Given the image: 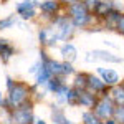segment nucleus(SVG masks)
<instances>
[{
  "mask_svg": "<svg viewBox=\"0 0 124 124\" xmlns=\"http://www.w3.org/2000/svg\"><path fill=\"white\" fill-rule=\"evenodd\" d=\"M70 13H71V18H73V23L76 27H85L86 23L89 22V13H88V8H86L85 3L78 2L75 5L70 7Z\"/></svg>",
  "mask_w": 124,
  "mask_h": 124,
  "instance_id": "obj_1",
  "label": "nucleus"
},
{
  "mask_svg": "<svg viewBox=\"0 0 124 124\" xmlns=\"http://www.w3.org/2000/svg\"><path fill=\"white\" fill-rule=\"evenodd\" d=\"M71 27H73V25H71V22H70L66 17H60L51 28H53V31H55V35H56L58 40H66L68 37L71 35V31H73Z\"/></svg>",
  "mask_w": 124,
  "mask_h": 124,
  "instance_id": "obj_2",
  "label": "nucleus"
},
{
  "mask_svg": "<svg viewBox=\"0 0 124 124\" xmlns=\"http://www.w3.org/2000/svg\"><path fill=\"white\" fill-rule=\"evenodd\" d=\"M27 99V88L22 83H15L13 88L10 89V104L12 106H20L22 103H25Z\"/></svg>",
  "mask_w": 124,
  "mask_h": 124,
  "instance_id": "obj_3",
  "label": "nucleus"
},
{
  "mask_svg": "<svg viewBox=\"0 0 124 124\" xmlns=\"http://www.w3.org/2000/svg\"><path fill=\"white\" fill-rule=\"evenodd\" d=\"M88 61H94V60H101V61H109V63H119L123 61L119 56H114L111 51H106V50H94V51H89L88 56H86Z\"/></svg>",
  "mask_w": 124,
  "mask_h": 124,
  "instance_id": "obj_4",
  "label": "nucleus"
},
{
  "mask_svg": "<svg viewBox=\"0 0 124 124\" xmlns=\"http://www.w3.org/2000/svg\"><path fill=\"white\" fill-rule=\"evenodd\" d=\"M13 119H15V123H18V124H30L33 121L31 108H27V104H23L22 108H18L13 113Z\"/></svg>",
  "mask_w": 124,
  "mask_h": 124,
  "instance_id": "obj_5",
  "label": "nucleus"
},
{
  "mask_svg": "<svg viewBox=\"0 0 124 124\" xmlns=\"http://www.w3.org/2000/svg\"><path fill=\"white\" fill-rule=\"evenodd\" d=\"M114 111L116 109H113V103H111L108 98L101 99V101L98 103V106H96V114L101 116V117H104V119H108L109 116H113Z\"/></svg>",
  "mask_w": 124,
  "mask_h": 124,
  "instance_id": "obj_6",
  "label": "nucleus"
},
{
  "mask_svg": "<svg viewBox=\"0 0 124 124\" xmlns=\"http://www.w3.org/2000/svg\"><path fill=\"white\" fill-rule=\"evenodd\" d=\"M98 73L103 76V81L106 85H116L119 83V75L114 70H104V68H98Z\"/></svg>",
  "mask_w": 124,
  "mask_h": 124,
  "instance_id": "obj_7",
  "label": "nucleus"
},
{
  "mask_svg": "<svg viewBox=\"0 0 124 124\" xmlns=\"http://www.w3.org/2000/svg\"><path fill=\"white\" fill-rule=\"evenodd\" d=\"M61 55H63L65 60H66V63H71V61L76 60L78 50H76V46H75L73 43H66V45L61 46Z\"/></svg>",
  "mask_w": 124,
  "mask_h": 124,
  "instance_id": "obj_8",
  "label": "nucleus"
},
{
  "mask_svg": "<svg viewBox=\"0 0 124 124\" xmlns=\"http://www.w3.org/2000/svg\"><path fill=\"white\" fill-rule=\"evenodd\" d=\"M78 103H81L83 106L89 108V106H93V104L96 103L94 94H91V93H86V91H81V89H78Z\"/></svg>",
  "mask_w": 124,
  "mask_h": 124,
  "instance_id": "obj_9",
  "label": "nucleus"
},
{
  "mask_svg": "<svg viewBox=\"0 0 124 124\" xmlns=\"http://www.w3.org/2000/svg\"><path fill=\"white\" fill-rule=\"evenodd\" d=\"M104 81H101V79H98L94 76H88V86L91 88V89H94V91H104Z\"/></svg>",
  "mask_w": 124,
  "mask_h": 124,
  "instance_id": "obj_10",
  "label": "nucleus"
},
{
  "mask_svg": "<svg viewBox=\"0 0 124 124\" xmlns=\"http://www.w3.org/2000/svg\"><path fill=\"white\" fill-rule=\"evenodd\" d=\"M40 7H41V10H43L45 13H55L56 8H58V3L55 0H45V2L40 3Z\"/></svg>",
  "mask_w": 124,
  "mask_h": 124,
  "instance_id": "obj_11",
  "label": "nucleus"
},
{
  "mask_svg": "<svg viewBox=\"0 0 124 124\" xmlns=\"http://www.w3.org/2000/svg\"><path fill=\"white\" fill-rule=\"evenodd\" d=\"M111 7H113V5H111V2H101L94 12L98 13V15H99V17H103V15H108V13H111Z\"/></svg>",
  "mask_w": 124,
  "mask_h": 124,
  "instance_id": "obj_12",
  "label": "nucleus"
},
{
  "mask_svg": "<svg viewBox=\"0 0 124 124\" xmlns=\"http://www.w3.org/2000/svg\"><path fill=\"white\" fill-rule=\"evenodd\" d=\"M51 116H53V123H55V124H71V123L66 119L65 113H61V111H58V109H55Z\"/></svg>",
  "mask_w": 124,
  "mask_h": 124,
  "instance_id": "obj_13",
  "label": "nucleus"
},
{
  "mask_svg": "<svg viewBox=\"0 0 124 124\" xmlns=\"http://www.w3.org/2000/svg\"><path fill=\"white\" fill-rule=\"evenodd\" d=\"M113 99L119 106H124V88H114L113 89Z\"/></svg>",
  "mask_w": 124,
  "mask_h": 124,
  "instance_id": "obj_14",
  "label": "nucleus"
},
{
  "mask_svg": "<svg viewBox=\"0 0 124 124\" xmlns=\"http://www.w3.org/2000/svg\"><path fill=\"white\" fill-rule=\"evenodd\" d=\"M83 124H101V121H98L93 113H85L83 114Z\"/></svg>",
  "mask_w": 124,
  "mask_h": 124,
  "instance_id": "obj_15",
  "label": "nucleus"
},
{
  "mask_svg": "<svg viewBox=\"0 0 124 124\" xmlns=\"http://www.w3.org/2000/svg\"><path fill=\"white\" fill-rule=\"evenodd\" d=\"M15 22H17L15 15H10V17H7V18L0 20V30H2V28H10V27H12Z\"/></svg>",
  "mask_w": 124,
  "mask_h": 124,
  "instance_id": "obj_16",
  "label": "nucleus"
},
{
  "mask_svg": "<svg viewBox=\"0 0 124 124\" xmlns=\"http://www.w3.org/2000/svg\"><path fill=\"white\" fill-rule=\"evenodd\" d=\"M75 85H76V89H79V86H81V88H86V86H88V76H86V75H79V76L76 78V83H75Z\"/></svg>",
  "mask_w": 124,
  "mask_h": 124,
  "instance_id": "obj_17",
  "label": "nucleus"
},
{
  "mask_svg": "<svg viewBox=\"0 0 124 124\" xmlns=\"http://www.w3.org/2000/svg\"><path fill=\"white\" fill-rule=\"evenodd\" d=\"M114 116H116V121H117V123L124 124V106H119V108L116 109Z\"/></svg>",
  "mask_w": 124,
  "mask_h": 124,
  "instance_id": "obj_18",
  "label": "nucleus"
},
{
  "mask_svg": "<svg viewBox=\"0 0 124 124\" xmlns=\"http://www.w3.org/2000/svg\"><path fill=\"white\" fill-rule=\"evenodd\" d=\"M83 3L86 5V8H93V10H96V8H98V5H99L101 2H99V0H86V2H83Z\"/></svg>",
  "mask_w": 124,
  "mask_h": 124,
  "instance_id": "obj_19",
  "label": "nucleus"
},
{
  "mask_svg": "<svg viewBox=\"0 0 124 124\" xmlns=\"http://www.w3.org/2000/svg\"><path fill=\"white\" fill-rule=\"evenodd\" d=\"M116 27H117V30H119V33H123V35H124V15L119 17L117 23H116Z\"/></svg>",
  "mask_w": 124,
  "mask_h": 124,
  "instance_id": "obj_20",
  "label": "nucleus"
},
{
  "mask_svg": "<svg viewBox=\"0 0 124 124\" xmlns=\"http://www.w3.org/2000/svg\"><path fill=\"white\" fill-rule=\"evenodd\" d=\"M63 68H65V75H70V73H73V66H71L70 63H63Z\"/></svg>",
  "mask_w": 124,
  "mask_h": 124,
  "instance_id": "obj_21",
  "label": "nucleus"
},
{
  "mask_svg": "<svg viewBox=\"0 0 124 124\" xmlns=\"http://www.w3.org/2000/svg\"><path fill=\"white\" fill-rule=\"evenodd\" d=\"M61 2H66V3H70V5H75V3H78V0H61Z\"/></svg>",
  "mask_w": 124,
  "mask_h": 124,
  "instance_id": "obj_22",
  "label": "nucleus"
},
{
  "mask_svg": "<svg viewBox=\"0 0 124 124\" xmlns=\"http://www.w3.org/2000/svg\"><path fill=\"white\" fill-rule=\"evenodd\" d=\"M35 124H45L43 119H35Z\"/></svg>",
  "mask_w": 124,
  "mask_h": 124,
  "instance_id": "obj_23",
  "label": "nucleus"
},
{
  "mask_svg": "<svg viewBox=\"0 0 124 124\" xmlns=\"http://www.w3.org/2000/svg\"><path fill=\"white\" fill-rule=\"evenodd\" d=\"M104 124H114V121H111V119H109V121H106Z\"/></svg>",
  "mask_w": 124,
  "mask_h": 124,
  "instance_id": "obj_24",
  "label": "nucleus"
},
{
  "mask_svg": "<svg viewBox=\"0 0 124 124\" xmlns=\"http://www.w3.org/2000/svg\"><path fill=\"white\" fill-rule=\"evenodd\" d=\"M0 101H2V93H0Z\"/></svg>",
  "mask_w": 124,
  "mask_h": 124,
  "instance_id": "obj_25",
  "label": "nucleus"
}]
</instances>
